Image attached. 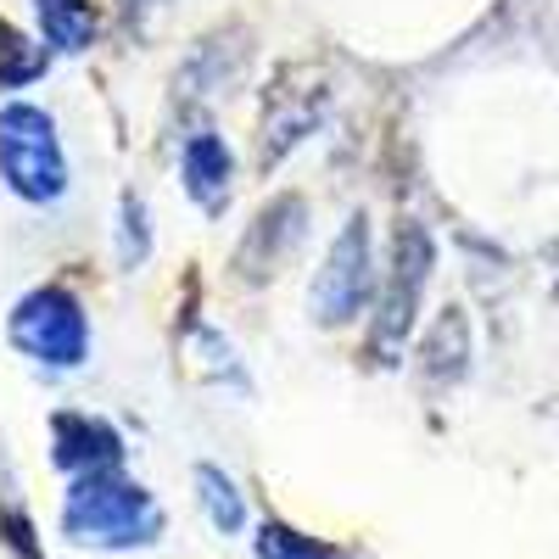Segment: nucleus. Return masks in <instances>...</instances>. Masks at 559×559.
<instances>
[{
    "label": "nucleus",
    "instance_id": "obj_1",
    "mask_svg": "<svg viewBox=\"0 0 559 559\" xmlns=\"http://www.w3.org/2000/svg\"><path fill=\"white\" fill-rule=\"evenodd\" d=\"M163 532H168V515H163L157 492H146L129 471L68 476V492H62V537L73 548L129 554V548L163 543Z\"/></svg>",
    "mask_w": 559,
    "mask_h": 559
},
{
    "label": "nucleus",
    "instance_id": "obj_2",
    "mask_svg": "<svg viewBox=\"0 0 559 559\" xmlns=\"http://www.w3.org/2000/svg\"><path fill=\"white\" fill-rule=\"evenodd\" d=\"M437 274V236L431 224L419 218H397L386 236V269L376 286V308H369V347L364 358L392 369L419 324V308H426V286Z\"/></svg>",
    "mask_w": 559,
    "mask_h": 559
},
{
    "label": "nucleus",
    "instance_id": "obj_3",
    "mask_svg": "<svg viewBox=\"0 0 559 559\" xmlns=\"http://www.w3.org/2000/svg\"><path fill=\"white\" fill-rule=\"evenodd\" d=\"M0 174L7 191L28 207H57L73 185V163L57 134V118L34 102H7L0 112Z\"/></svg>",
    "mask_w": 559,
    "mask_h": 559
},
{
    "label": "nucleus",
    "instance_id": "obj_4",
    "mask_svg": "<svg viewBox=\"0 0 559 559\" xmlns=\"http://www.w3.org/2000/svg\"><path fill=\"white\" fill-rule=\"evenodd\" d=\"M336 102V79L319 62H280L258 96V168L274 174L308 134H319Z\"/></svg>",
    "mask_w": 559,
    "mask_h": 559
},
{
    "label": "nucleus",
    "instance_id": "obj_5",
    "mask_svg": "<svg viewBox=\"0 0 559 559\" xmlns=\"http://www.w3.org/2000/svg\"><path fill=\"white\" fill-rule=\"evenodd\" d=\"M376 229H369V213H347V224L336 229V241L324 247V263L313 269L308 286V313L319 331H342V324H358L369 308H376Z\"/></svg>",
    "mask_w": 559,
    "mask_h": 559
},
{
    "label": "nucleus",
    "instance_id": "obj_6",
    "mask_svg": "<svg viewBox=\"0 0 559 559\" xmlns=\"http://www.w3.org/2000/svg\"><path fill=\"white\" fill-rule=\"evenodd\" d=\"M7 342H12V353H23L28 364L68 376V369H84V364H90V313H84V302H79L68 286L45 280V286H28V292L12 302V313H7Z\"/></svg>",
    "mask_w": 559,
    "mask_h": 559
},
{
    "label": "nucleus",
    "instance_id": "obj_7",
    "mask_svg": "<svg viewBox=\"0 0 559 559\" xmlns=\"http://www.w3.org/2000/svg\"><path fill=\"white\" fill-rule=\"evenodd\" d=\"M302 241H308V197L302 191H280V197H269L252 213L236 258H229V269H236L241 286H269V280L297 258Z\"/></svg>",
    "mask_w": 559,
    "mask_h": 559
},
{
    "label": "nucleus",
    "instance_id": "obj_8",
    "mask_svg": "<svg viewBox=\"0 0 559 559\" xmlns=\"http://www.w3.org/2000/svg\"><path fill=\"white\" fill-rule=\"evenodd\" d=\"M51 464L62 476H90V471H123L129 453L112 419L84 414V408H57L51 414Z\"/></svg>",
    "mask_w": 559,
    "mask_h": 559
},
{
    "label": "nucleus",
    "instance_id": "obj_9",
    "mask_svg": "<svg viewBox=\"0 0 559 559\" xmlns=\"http://www.w3.org/2000/svg\"><path fill=\"white\" fill-rule=\"evenodd\" d=\"M179 179L191 207H202L207 218L229 207V197H236V152H229V140L213 123H191V134L179 146Z\"/></svg>",
    "mask_w": 559,
    "mask_h": 559
},
{
    "label": "nucleus",
    "instance_id": "obj_10",
    "mask_svg": "<svg viewBox=\"0 0 559 559\" xmlns=\"http://www.w3.org/2000/svg\"><path fill=\"white\" fill-rule=\"evenodd\" d=\"M471 358H476V331H471V313L459 302H448L426 336H419V381L426 386H453L471 376Z\"/></svg>",
    "mask_w": 559,
    "mask_h": 559
},
{
    "label": "nucleus",
    "instance_id": "obj_11",
    "mask_svg": "<svg viewBox=\"0 0 559 559\" xmlns=\"http://www.w3.org/2000/svg\"><path fill=\"white\" fill-rule=\"evenodd\" d=\"M229 39H236V28H218V34L197 39V51L185 57V68L174 73V118H185V112H191V102L213 96V90L236 73L241 45H229Z\"/></svg>",
    "mask_w": 559,
    "mask_h": 559
},
{
    "label": "nucleus",
    "instance_id": "obj_12",
    "mask_svg": "<svg viewBox=\"0 0 559 559\" xmlns=\"http://www.w3.org/2000/svg\"><path fill=\"white\" fill-rule=\"evenodd\" d=\"M34 7V23H39V39L51 45L57 57H84L102 34V12L96 0H28Z\"/></svg>",
    "mask_w": 559,
    "mask_h": 559
},
{
    "label": "nucleus",
    "instance_id": "obj_13",
    "mask_svg": "<svg viewBox=\"0 0 559 559\" xmlns=\"http://www.w3.org/2000/svg\"><path fill=\"white\" fill-rule=\"evenodd\" d=\"M185 347H191V369H197V381L202 386H229V392H252V376H247V364L241 353L229 347V336L218 331V324L207 319H185Z\"/></svg>",
    "mask_w": 559,
    "mask_h": 559
},
{
    "label": "nucleus",
    "instance_id": "obj_14",
    "mask_svg": "<svg viewBox=\"0 0 559 559\" xmlns=\"http://www.w3.org/2000/svg\"><path fill=\"white\" fill-rule=\"evenodd\" d=\"M191 481H197V503H202L207 526H213L218 537H241V532H247V492H241V481L229 476L224 464H213V459L197 464Z\"/></svg>",
    "mask_w": 559,
    "mask_h": 559
},
{
    "label": "nucleus",
    "instance_id": "obj_15",
    "mask_svg": "<svg viewBox=\"0 0 559 559\" xmlns=\"http://www.w3.org/2000/svg\"><path fill=\"white\" fill-rule=\"evenodd\" d=\"M252 554H258V559H353V548H342V543H331V537H313V532L280 521V515L258 521Z\"/></svg>",
    "mask_w": 559,
    "mask_h": 559
},
{
    "label": "nucleus",
    "instance_id": "obj_16",
    "mask_svg": "<svg viewBox=\"0 0 559 559\" xmlns=\"http://www.w3.org/2000/svg\"><path fill=\"white\" fill-rule=\"evenodd\" d=\"M112 241H118V263H123V274H134L140 263L152 258L157 236H152V213H146V197H140V191H123V197H118Z\"/></svg>",
    "mask_w": 559,
    "mask_h": 559
},
{
    "label": "nucleus",
    "instance_id": "obj_17",
    "mask_svg": "<svg viewBox=\"0 0 559 559\" xmlns=\"http://www.w3.org/2000/svg\"><path fill=\"white\" fill-rule=\"evenodd\" d=\"M0 39H7V51H0V84L7 90H23L45 73V57H51V45H34L17 23L0 28Z\"/></svg>",
    "mask_w": 559,
    "mask_h": 559
},
{
    "label": "nucleus",
    "instance_id": "obj_18",
    "mask_svg": "<svg viewBox=\"0 0 559 559\" xmlns=\"http://www.w3.org/2000/svg\"><path fill=\"white\" fill-rule=\"evenodd\" d=\"M7 548H12V559H45L39 554V532H34V521H28V509H17V503H7Z\"/></svg>",
    "mask_w": 559,
    "mask_h": 559
},
{
    "label": "nucleus",
    "instance_id": "obj_19",
    "mask_svg": "<svg viewBox=\"0 0 559 559\" xmlns=\"http://www.w3.org/2000/svg\"><path fill=\"white\" fill-rule=\"evenodd\" d=\"M140 7H152V0H123V12H129V17H134Z\"/></svg>",
    "mask_w": 559,
    "mask_h": 559
},
{
    "label": "nucleus",
    "instance_id": "obj_20",
    "mask_svg": "<svg viewBox=\"0 0 559 559\" xmlns=\"http://www.w3.org/2000/svg\"><path fill=\"white\" fill-rule=\"evenodd\" d=\"M554 292H559V269H554Z\"/></svg>",
    "mask_w": 559,
    "mask_h": 559
}]
</instances>
